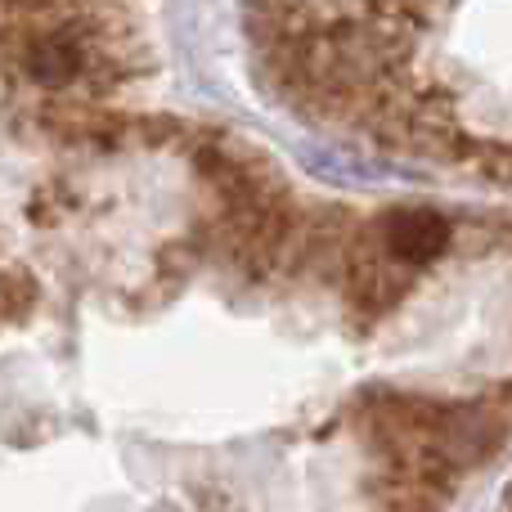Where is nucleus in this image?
<instances>
[{"label":"nucleus","mask_w":512,"mask_h":512,"mask_svg":"<svg viewBox=\"0 0 512 512\" xmlns=\"http://www.w3.org/2000/svg\"><path fill=\"white\" fill-rule=\"evenodd\" d=\"M450 234H454L450 221H445L441 212H432V207H391L378 221L355 225V243H360V248L387 252L391 261L409 265V270H418V265H427L432 256H441L450 248Z\"/></svg>","instance_id":"1"},{"label":"nucleus","mask_w":512,"mask_h":512,"mask_svg":"<svg viewBox=\"0 0 512 512\" xmlns=\"http://www.w3.org/2000/svg\"><path fill=\"white\" fill-rule=\"evenodd\" d=\"M36 301H41V283L32 279V270H18V265L0 270V328L23 324Z\"/></svg>","instance_id":"2"}]
</instances>
